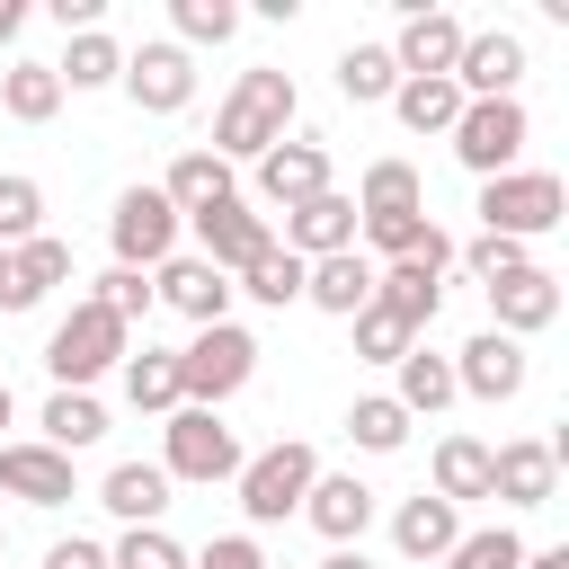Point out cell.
Listing matches in <instances>:
<instances>
[{"mask_svg": "<svg viewBox=\"0 0 569 569\" xmlns=\"http://www.w3.org/2000/svg\"><path fill=\"white\" fill-rule=\"evenodd\" d=\"M551 320H560V276H551V267H525V276L489 284V329H498V338L525 347V338H542Z\"/></svg>", "mask_w": 569, "mask_h": 569, "instance_id": "d6986e66", "label": "cell"}, {"mask_svg": "<svg viewBox=\"0 0 569 569\" xmlns=\"http://www.w3.org/2000/svg\"><path fill=\"white\" fill-rule=\"evenodd\" d=\"M187 569H267V551H258V533H213Z\"/></svg>", "mask_w": 569, "mask_h": 569, "instance_id": "bcb514c9", "label": "cell"}, {"mask_svg": "<svg viewBox=\"0 0 569 569\" xmlns=\"http://www.w3.org/2000/svg\"><path fill=\"white\" fill-rule=\"evenodd\" d=\"M18 27H27V0H0V44H18Z\"/></svg>", "mask_w": 569, "mask_h": 569, "instance_id": "681fc988", "label": "cell"}, {"mask_svg": "<svg viewBox=\"0 0 569 569\" xmlns=\"http://www.w3.org/2000/svg\"><path fill=\"white\" fill-rule=\"evenodd\" d=\"M356 213H427V178L409 160H373L356 187Z\"/></svg>", "mask_w": 569, "mask_h": 569, "instance_id": "e575fe53", "label": "cell"}, {"mask_svg": "<svg viewBox=\"0 0 569 569\" xmlns=\"http://www.w3.org/2000/svg\"><path fill=\"white\" fill-rule=\"evenodd\" d=\"M302 302H311V311H329V320H356V311L373 302V258H365V249L311 258V276H302Z\"/></svg>", "mask_w": 569, "mask_h": 569, "instance_id": "603a6c76", "label": "cell"}, {"mask_svg": "<svg viewBox=\"0 0 569 569\" xmlns=\"http://www.w3.org/2000/svg\"><path fill=\"white\" fill-rule=\"evenodd\" d=\"M0 551H9V525H0Z\"/></svg>", "mask_w": 569, "mask_h": 569, "instance_id": "db71d44e", "label": "cell"}, {"mask_svg": "<svg viewBox=\"0 0 569 569\" xmlns=\"http://www.w3.org/2000/svg\"><path fill=\"white\" fill-rule=\"evenodd\" d=\"M391 116H400L409 133H453L462 89H453V80H400V89H391Z\"/></svg>", "mask_w": 569, "mask_h": 569, "instance_id": "836d02e7", "label": "cell"}, {"mask_svg": "<svg viewBox=\"0 0 569 569\" xmlns=\"http://www.w3.org/2000/svg\"><path fill=\"white\" fill-rule=\"evenodd\" d=\"M9 418H18V400H9V382H0V427H9Z\"/></svg>", "mask_w": 569, "mask_h": 569, "instance_id": "f5cc1de1", "label": "cell"}, {"mask_svg": "<svg viewBox=\"0 0 569 569\" xmlns=\"http://www.w3.org/2000/svg\"><path fill=\"white\" fill-rule=\"evenodd\" d=\"M169 27H178L169 44L196 53V44H231V36H240V9H231V0H169Z\"/></svg>", "mask_w": 569, "mask_h": 569, "instance_id": "f35d334b", "label": "cell"}, {"mask_svg": "<svg viewBox=\"0 0 569 569\" xmlns=\"http://www.w3.org/2000/svg\"><path fill=\"white\" fill-rule=\"evenodd\" d=\"M338 89H347L356 107H391V89H400L391 44H347V53H338Z\"/></svg>", "mask_w": 569, "mask_h": 569, "instance_id": "d590c367", "label": "cell"}, {"mask_svg": "<svg viewBox=\"0 0 569 569\" xmlns=\"http://www.w3.org/2000/svg\"><path fill=\"white\" fill-rule=\"evenodd\" d=\"M0 107H9L18 124H53V116H62V80H53V62H9V71H0Z\"/></svg>", "mask_w": 569, "mask_h": 569, "instance_id": "1f68e13d", "label": "cell"}, {"mask_svg": "<svg viewBox=\"0 0 569 569\" xmlns=\"http://www.w3.org/2000/svg\"><path fill=\"white\" fill-rule=\"evenodd\" d=\"M124 400H133L142 418L187 409V400H178V347H142V356H124Z\"/></svg>", "mask_w": 569, "mask_h": 569, "instance_id": "4dcf8cb0", "label": "cell"}, {"mask_svg": "<svg viewBox=\"0 0 569 569\" xmlns=\"http://www.w3.org/2000/svg\"><path fill=\"white\" fill-rule=\"evenodd\" d=\"M240 427L222 418V409H169V427H160V471H169V489L178 480H196V489H213V480H240Z\"/></svg>", "mask_w": 569, "mask_h": 569, "instance_id": "277c9868", "label": "cell"}, {"mask_svg": "<svg viewBox=\"0 0 569 569\" xmlns=\"http://www.w3.org/2000/svg\"><path fill=\"white\" fill-rule=\"evenodd\" d=\"M525 373H533V365H525V347H516V338H498V329H480V338H462V347H453V391H462V400H516V391H525Z\"/></svg>", "mask_w": 569, "mask_h": 569, "instance_id": "e0dca14e", "label": "cell"}, {"mask_svg": "<svg viewBox=\"0 0 569 569\" xmlns=\"http://www.w3.org/2000/svg\"><path fill=\"white\" fill-rule=\"evenodd\" d=\"M516 80H525V36L516 27L462 36V53H453V89L462 98H516Z\"/></svg>", "mask_w": 569, "mask_h": 569, "instance_id": "2e32d148", "label": "cell"}, {"mask_svg": "<svg viewBox=\"0 0 569 569\" xmlns=\"http://www.w3.org/2000/svg\"><path fill=\"white\" fill-rule=\"evenodd\" d=\"M453 542H462V507H445L436 489H418V498L391 507V551L400 560H445Z\"/></svg>", "mask_w": 569, "mask_h": 569, "instance_id": "7402d4cb", "label": "cell"}, {"mask_svg": "<svg viewBox=\"0 0 569 569\" xmlns=\"http://www.w3.org/2000/svg\"><path fill=\"white\" fill-rule=\"evenodd\" d=\"M249 178H258V204H267V213H293V204L329 196V151H320L311 133H284L276 151L249 160Z\"/></svg>", "mask_w": 569, "mask_h": 569, "instance_id": "7c38bea8", "label": "cell"}, {"mask_svg": "<svg viewBox=\"0 0 569 569\" xmlns=\"http://www.w3.org/2000/svg\"><path fill=\"white\" fill-rule=\"evenodd\" d=\"M302 276H311V267H302V258H293V249L276 240L267 258H249V267L231 276V293H249V302H267V311H284V302H302Z\"/></svg>", "mask_w": 569, "mask_h": 569, "instance_id": "d6a6232c", "label": "cell"}, {"mask_svg": "<svg viewBox=\"0 0 569 569\" xmlns=\"http://www.w3.org/2000/svg\"><path fill=\"white\" fill-rule=\"evenodd\" d=\"M160 196H169V204H178V222H187V213H204V204H231V196H240V169H231V160H213V151H178V160H169V178H160Z\"/></svg>", "mask_w": 569, "mask_h": 569, "instance_id": "cb8c5ba5", "label": "cell"}, {"mask_svg": "<svg viewBox=\"0 0 569 569\" xmlns=\"http://www.w3.org/2000/svg\"><path fill=\"white\" fill-rule=\"evenodd\" d=\"M142 116H178L187 98H196V53L187 44H169V36H151V44H133L124 53V80H116Z\"/></svg>", "mask_w": 569, "mask_h": 569, "instance_id": "8fae6325", "label": "cell"}, {"mask_svg": "<svg viewBox=\"0 0 569 569\" xmlns=\"http://www.w3.org/2000/svg\"><path fill=\"white\" fill-rule=\"evenodd\" d=\"M107 569H187V551H178L169 525H124V533L107 542Z\"/></svg>", "mask_w": 569, "mask_h": 569, "instance_id": "60d3db41", "label": "cell"}, {"mask_svg": "<svg viewBox=\"0 0 569 569\" xmlns=\"http://www.w3.org/2000/svg\"><path fill=\"white\" fill-rule=\"evenodd\" d=\"M445 142H453V160L471 178H507L525 160V142H533V116H525V98H462Z\"/></svg>", "mask_w": 569, "mask_h": 569, "instance_id": "8992f818", "label": "cell"}, {"mask_svg": "<svg viewBox=\"0 0 569 569\" xmlns=\"http://www.w3.org/2000/svg\"><path fill=\"white\" fill-rule=\"evenodd\" d=\"M453 258H462L480 284H507V276H525V267H533V249H525V240H498V231H480V240H471V249H453Z\"/></svg>", "mask_w": 569, "mask_h": 569, "instance_id": "ee69618b", "label": "cell"}, {"mask_svg": "<svg viewBox=\"0 0 569 569\" xmlns=\"http://www.w3.org/2000/svg\"><path fill=\"white\" fill-rule=\"evenodd\" d=\"M302 525H311L329 551H347V542H365V525H373V489H365L356 471H320L311 498H302Z\"/></svg>", "mask_w": 569, "mask_h": 569, "instance_id": "ffe728a7", "label": "cell"}, {"mask_svg": "<svg viewBox=\"0 0 569 569\" xmlns=\"http://www.w3.org/2000/svg\"><path fill=\"white\" fill-rule=\"evenodd\" d=\"M36 427H44L36 445H53V453H89V445L107 436V409H98V391H53Z\"/></svg>", "mask_w": 569, "mask_h": 569, "instance_id": "f1b7e54d", "label": "cell"}, {"mask_svg": "<svg viewBox=\"0 0 569 569\" xmlns=\"http://www.w3.org/2000/svg\"><path fill=\"white\" fill-rule=\"evenodd\" d=\"M36 231H44V187L27 169H0V249H18Z\"/></svg>", "mask_w": 569, "mask_h": 569, "instance_id": "ab89813d", "label": "cell"}, {"mask_svg": "<svg viewBox=\"0 0 569 569\" xmlns=\"http://www.w3.org/2000/svg\"><path fill=\"white\" fill-rule=\"evenodd\" d=\"M436 498H445V507L489 498V445H480V436H436Z\"/></svg>", "mask_w": 569, "mask_h": 569, "instance_id": "f546056e", "label": "cell"}, {"mask_svg": "<svg viewBox=\"0 0 569 569\" xmlns=\"http://www.w3.org/2000/svg\"><path fill=\"white\" fill-rule=\"evenodd\" d=\"M356 231L382 249V267H391V258H418V249L436 240V222H427V213H356Z\"/></svg>", "mask_w": 569, "mask_h": 569, "instance_id": "7bdbcfd3", "label": "cell"}, {"mask_svg": "<svg viewBox=\"0 0 569 569\" xmlns=\"http://www.w3.org/2000/svg\"><path fill=\"white\" fill-rule=\"evenodd\" d=\"M445 267H453V240L436 231L418 258H391V267H373V302L391 311V320H409L418 338H427V320L445 311Z\"/></svg>", "mask_w": 569, "mask_h": 569, "instance_id": "9c48e42d", "label": "cell"}, {"mask_svg": "<svg viewBox=\"0 0 569 569\" xmlns=\"http://www.w3.org/2000/svg\"><path fill=\"white\" fill-rule=\"evenodd\" d=\"M0 489H9L18 507H71V498H80V471H71V453H53V445H36V436H9V445H0Z\"/></svg>", "mask_w": 569, "mask_h": 569, "instance_id": "9a60e30c", "label": "cell"}, {"mask_svg": "<svg viewBox=\"0 0 569 569\" xmlns=\"http://www.w3.org/2000/svg\"><path fill=\"white\" fill-rule=\"evenodd\" d=\"M551 489H560V445H542V436L489 445V498H507V507H551Z\"/></svg>", "mask_w": 569, "mask_h": 569, "instance_id": "ac0fdd59", "label": "cell"}, {"mask_svg": "<svg viewBox=\"0 0 569 569\" xmlns=\"http://www.w3.org/2000/svg\"><path fill=\"white\" fill-rule=\"evenodd\" d=\"M347 329H356V356H365V365H400V356L418 347V329H409V320H391L382 302H365Z\"/></svg>", "mask_w": 569, "mask_h": 569, "instance_id": "b9f144b4", "label": "cell"}, {"mask_svg": "<svg viewBox=\"0 0 569 569\" xmlns=\"http://www.w3.org/2000/svg\"><path fill=\"white\" fill-rule=\"evenodd\" d=\"M124 356H133V329L107 320L98 302H71V311L53 320V338H44V373H53V391H89V382L116 373Z\"/></svg>", "mask_w": 569, "mask_h": 569, "instance_id": "7a4b0ae2", "label": "cell"}, {"mask_svg": "<svg viewBox=\"0 0 569 569\" xmlns=\"http://www.w3.org/2000/svg\"><path fill=\"white\" fill-rule=\"evenodd\" d=\"M0 311H9V249H0Z\"/></svg>", "mask_w": 569, "mask_h": 569, "instance_id": "816d5d0a", "label": "cell"}, {"mask_svg": "<svg viewBox=\"0 0 569 569\" xmlns=\"http://www.w3.org/2000/svg\"><path fill=\"white\" fill-rule=\"evenodd\" d=\"M409 427H418V418H409L391 391H365V400L347 409V436H356L365 453H400V445H409Z\"/></svg>", "mask_w": 569, "mask_h": 569, "instance_id": "8d00e7d4", "label": "cell"}, {"mask_svg": "<svg viewBox=\"0 0 569 569\" xmlns=\"http://www.w3.org/2000/svg\"><path fill=\"white\" fill-rule=\"evenodd\" d=\"M284 249L311 267V258H338V249H356V196H311V204H293L284 213Z\"/></svg>", "mask_w": 569, "mask_h": 569, "instance_id": "44dd1931", "label": "cell"}, {"mask_svg": "<svg viewBox=\"0 0 569 569\" xmlns=\"http://www.w3.org/2000/svg\"><path fill=\"white\" fill-rule=\"evenodd\" d=\"M151 302H169L187 329H213V320H231V276H222V267H204L196 249H178V258H160V267H151Z\"/></svg>", "mask_w": 569, "mask_h": 569, "instance_id": "5bb4252c", "label": "cell"}, {"mask_svg": "<svg viewBox=\"0 0 569 569\" xmlns=\"http://www.w3.org/2000/svg\"><path fill=\"white\" fill-rule=\"evenodd\" d=\"M569 222V187L551 169H507V178H480V231L498 240H542Z\"/></svg>", "mask_w": 569, "mask_h": 569, "instance_id": "52a82bcc", "label": "cell"}, {"mask_svg": "<svg viewBox=\"0 0 569 569\" xmlns=\"http://www.w3.org/2000/svg\"><path fill=\"white\" fill-rule=\"evenodd\" d=\"M44 569H107V542H89V533H62V542L44 551Z\"/></svg>", "mask_w": 569, "mask_h": 569, "instance_id": "7dc6e473", "label": "cell"}, {"mask_svg": "<svg viewBox=\"0 0 569 569\" xmlns=\"http://www.w3.org/2000/svg\"><path fill=\"white\" fill-rule=\"evenodd\" d=\"M53 284H71V240H53V231L18 240L9 249V311H36Z\"/></svg>", "mask_w": 569, "mask_h": 569, "instance_id": "d4e9b609", "label": "cell"}, {"mask_svg": "<svg viewBox=\"0 0 569 569\" xmlns=\"http://www.w3.org/2000/svg\"><path fill=\"white\" fill-rule=\"evenodd\" d=\"M391 373H400V382H391V400H400L409 418H436V409H453V400H462V391H453V356H436L427 338H418Z\"/></svg>", "mask_w": 569, "mask_h": 569, "instance_id": "4316f807", "label": "cell"}, {"mask_svg": "<svg viewBox=\"0 0 569 569\" xmlns=\"http://www.w3.org/2000/svg\"><path fill=\"white\" fill-rule=\"evenodd\" d=\"M516 560H525V533L516 525H462V542L436 569H516Z\"/></svg>", "mask_w": 569, "mask_h": 569, "instance_id": "74e56055", "label": "cell"}, {"mask_svg": "<svg viewBox=\"0 0 569 569\" xmlns=\"http://www.w3.org/2000/svg\"><path fill=\"white\" fill-rule=\"evenodd\" d=\"M89 302H98V311H107V320H124V329H133V320H142V311H151V276H142V267H107V276H98V293H89Z\"/></svg>", "mask_w": 569, "mask_h": 569, "instance_id": "f6af8a7d", "label": "cell"}, {"mask_svg": "<svg viewBox=\"0 0 569 569\" xmlns=\"http://www.w3.org/2000/svg\"><path fill=\"white\" fill-rule=\"evenodd\" d=\"M53 80H62V98H71V89H116V80H124V44H116L107 27H89V36H71V44H62Z\"/></svg>", "mask_w": 569, "mask_h": 569, "instance_id": "83f0119b", "label": "cell"}, {"mask_svg": "<svg viewBox=\"0 0 569 569\" xmlns=\"http://www.w3.org/2000/svg\"><path fill=\"white\" fill-rule=\"evenodd\" d=\"M462 18L453 9H427V0H409V18H400V36H391V71L400 80H453V53H462Z\"/></svg>", "mask_w": 569, "mask_h": 569, "instance_id": "4fadbf2b", "label": "cell"}, {"mask_svg": "<svg viewBox=\"0 0 569 569\" xmlns=\"http://www.w3.org/2000/svg\"><path fill=\"white\" fill-rule=\"evenodd\" d=\"M293 116H302V89H293V71H276V62H258V71H240L231 80V98L213 107V160H258V151H276L284 133H293Z\"/></svg>", "mask_w": 569, "mask_h": 569, "instance_id": "6da1fadb", "label": "cell"}, {"mask_svg": "<svg viewBox=\"0 0 569 569\" xmlns=\"http://www.w3.org/2000/svg\"><path fill=\"white\" fill-rule=\"evenodd\" d=\"M249 373H258V338L240 320H213L178 347V400L187 409H222L231 391H249Z\"/></svg>", "mask_w": 569, "mask_h": 569, "instance_id": "3957f363", "label": "cell"}, {"mask_svg": "<svg viewBox=\"0 0 569 569\" xmlns=\"http://www.w3.org/2000/svg\"><path fill=\"white\" fill-rule=\"evenodd\" d=\"M516 569H569V542H542V551L525 542V560H516Z\"/></svg>", "mask_w": 569, "mask_h": 569, "instance_id": "c3c4849f", "label": "cell"}, {"mask_svg": "<svg viewBox=\"0 0 569 569\" xmlns=\"http://www.w3.org/2000/svg\"><path fill=\"white\" fill-rule=\"evenodd\" d=\"M178 204L160 196V187H124L116 196V213H107V249H116V267H160V258H178Z\"/></svg>", "mask_w": 569, "mask_h": 569, "instance_id": "ba28073f", "label": "cell"}, {"mask_svg": "<svg viewBox=\"0 0 569 569\" xmlns=\"http://www.w3.org/2000/svg\"><path fill=\"white\" fill-rule=\"evenodd\" d=\"M98 507H107L116 525H160V516H169V471H160V462H116V471L98 480Z\"/></svg>", "mask_w": 569, "mask_h": 569, "instance_id": "484cf974", "label": "cell"}, {"mask_svg": "<svg viewBox=\"0 0 569 569\" xmlns=\"http://www.w3.org/2000/svg\"><path fill=\"white\" fill-rule=\"evenodd\" d=\"M311 480H320V453L302 445V436H284V445H267V453H249L240 462V516H249V533L258 525H293L302 516V498H311Z\"/></svg>", "mask_w": 569, "mask_h": 569, "instance_id": "5b68a950", "label": "cell"}, {"mask_svg": "<svg viewBox=\"0 0 569 569\" xmlns=\"http://www.w3.org/2000/svg\"><path fill=\"white\" fill-rule=\"evenodd\" d=\"M320 569H373V560H365V542H347V551H329Z\"/></svg>", "mask_w": 569, "mask_h": 569, "instance_id": "f907efd6", "label": "cell"}, {"mask_svg": "<svg viewBox=\"0 0 569 569\" xmlns=\"http://www.w3.org/2000/svg\"><path fill=\"white\" fill-rule=\"evenodd\" d=\"M187 231H196V258H204V267H222V276H240L249 258H267V249H276V222H267L249 196L187 213Z\"/></svg>", "mask_w": 569, "mask_h": 569, "instance_id": "30bf717a", "label": "cell"}]
</instances>
